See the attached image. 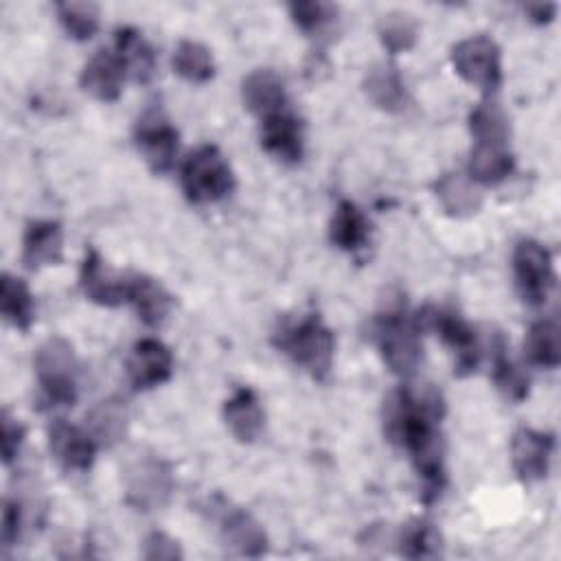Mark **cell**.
<instances>
[{
  "instance_id": "20",
  "label": "cell",
  "mask_w": 561,
  "mask_h": 561,
  "mask_svg": "<svg viewBox=\"0 0 561 561\" xmlns=\"http://www.w3.org/2000/svg\"><path fill=\"white\" fill-rule=\"evenodd\" d=\"M224 419L232 436L241 443H252L259 438L265 425V412L259 397L250 388H239L224 405Z\"/></svg>"
},
{
  "instance_id": "21",
  "label": "cell",
  "mask_w": 561,
  "mask_h": 561,
  "mask_svg": "<svg viewBox=\"0 0 561 561\" xmlns=\"http://www.w3.org/2000/svg\"><path fill=\"white\" fill-rule=\"evenodd\" d=\"M127 300L149 327H160L171 311V294L156 278L145 274L127 278Z\"/></svg>"
},
{
  "instance_id": "36",
  "label": "cell",
  "mask_w": 561,
  "mask_h": 561,
  "mask_svg": "<svg viewBox=\"0 0 561 561\" xmlns=\"http://www.w3.org/2000/svg\"><path fill=\"white\" fill-rule=\"evenodd\" d=\"M289 13L294 24L307 33V35H318L322 33L335 18V7L324 4V2H291L289 4Z\"/></svg>"
},
{
  "instance_id": "10",
  "label": "cell",
  "mask_w": 561,
  "mask_h": 561,
  "mask_svg": "<svg viewBox=\"0 0 561 561\" xmlns=\"http://www.w3.org/2000/svg\"><path fill=\"white\" fill-rule=\"evenodd\" d=\"M136 145L142 151L149 167L156 173H164L171 169L178 156L180 136L175 127L169 123V118L162 114V110L151 107L138 118Z\"/></svg>"
},
{
  "instance_id": "11",
  "label": "cell",
  "mask_w": 561,
  "mask_h": 561,
  "mask_svg": "<svg viewBox=\"0 0 561 561\" xmlns=\"http://www.w3.org/2000/svg\"><path fill=\"white\" fill-rule=\"evenodd\" d=\"M219 539L224 548L237 557H261L267 550V535L261 524L237 506L221 504L219 511Z\"/></svg>"
},
{
  "instance_id": "16",
  "label": "cell",
  "mask_w": 561,
  "mask_h": 561,
  "mask_svg": "<svg viewBox=\"0 0 561 561\" xmlns=\"http://www.w3.org/2000/svg\"><path fill=\"white\" fill-rule=\"evenodd\" d=\"M64 259L61 226L50 219L31 221L22 239V263L28 270L57 265Z\"/></svg>"
},
{
  "instance_id": "31",
  "label": "cell",
  "mask_w": 561,
  "mask_h": 561,
  "mask_svg": "<svg viewBox=\"0 0 561 561\" xmlns=\"http://www.w3.org/2000/svg\"><path fill=\"white\" fill-rule=\"evenodd\" d=\"M175 72L191 83H206L215 75L210 50L193 39H182L173 53Z\"/></svg>"
},
{
  "instance_id": "28",
  "label": "cell",
  "mask_w": 561,
  "mask_h": 561,
  "mask_svg": "<svg viewBox=\"0 0 561 561\" xmlns=\"http://www.w3.org/2000/svg\"><path fill=\"white\" fill-rule=\"evenodd\" d=\"M513 169V158L506 151V145L476 142L469 158V173L482 184H495L504 180Z\"/></svg>"
},
{
  "instance_id": "8",
  "label": "cell",
  "mask_w": 561,
  "mask_h": 561,
  "mask_svg": "<svg viewBox=\"0 0 561 561\" xmlns=\"http://www.w3.org/2000/svg\"><path fill=\"white\" fill-rule=\"evenodd\" d=\"M451 64L467 83L484 92H493L502 81L500 48L493 39L484 35L458 42L451 50Z\"/></svg>"
},
{
  "instance_id": "9",
  "label": "cell",
  "mask_w": 561,
  "mask_h": 561,
  "mask_svg": "<svg viewBox=\"0 0 561 561\" xmlns=\"http://www.w3.org/2000/svg\"><path fill=\"white\" fill-rule=\"evenodd\" d=\"M513 272L524 302L535 307L546 302L550 289L554 287V270L552 256L541 243L533 239L519 241L513 252Z\"/></svg>"
},
{
  "instance_id": "40",
  "label": "cell",
  "mask_w": 561,
  "mask_h": 561,
  "mask_svg": "<svg viewBox=\"0 0 561 561\" xmlns=\"http://www.w3.org/2000/svg\"><path fill=\"white\" fill-rule=\"evenodd\" d=\"M554 11H557V4L552 2H539V4H526V13L530 15L533 22L537 24H543V22H550L554 18Z\"/></svg>"
},
{
  "instance_id": "39",
  "label": "cell",
  "mask_w": 561,
  "mask_h": 561,
  "mask_svg": "<svg viewBox=\"0 0 561 561\" xmlns=\"http://www.w3.org/2000/svg\"><path fill=\"white\" fill-rule=\"evenodd\" d=\"M22 530V506L18 500H7L2 508V546L11 548L20 539Z\"/></svg>"
},
{
  "instance_id": "3",
  "label": "cell",
  "mask_w": 561,
  "mask_h": 561,
  "mask_svg": "<svg viewBox=\"0 0 561 561\" xmlns=\"http://www.w3.org/2000/svg\"><path fill=\"white\" fill-rule=\"evenodd\" d=\"M375 344L386 362V366L401 379H408L416 373L421 362V342H419V322L412 320L405 311L392 309L373 322Z\"/></svg>"
},
{
  "instance_id": "2",
  "label": "cell",
  "mask_w": 561,
  "mask_h": 561,
  "mask_svg": "<svg viewBox=\"0 0 561 561\" xmlns=\"http://www.w3.org/2000/svg\"><path fill=\"white\" fill-rule=\"evenodd\" d=\"M274 344L298 366H302L313 379H324L333 364V333L318 313H309L298 322L283 324Z\"/></svg>"
},
{
  "instance_id": "17",
  "label": "cell",
  "mask_w": 561,
  "mask_h": 561,
  "mask_svg": "<svg viewBox=\"0 0 561 561\" xmlns=\"http://www.w3.org/2000/svg\"><path fill=\"white\" fill-rule=\"evenodd\" d=\"M125 66L116 53L96 50L81 72V88L99 101H116L121 96Z\"/></svg>"
},
{
  "instance_id": "14",
  "label": "cell",
  "mask_w": 561,
  "mask_h": 561,
  "mask_svg": "<svg viewBox=\"0 0 561 561\" xmlns=\"http://www.w3.org/2000/svg\"><path fill=\"white\" fill-rule=\"evenodd\" d=\"M48 445L55 460L66 471H88L94 462L96 440L90 436V432H83L66 421H57L50 425Z\"/></svg>"
},
{
  "instance_id": "25",
  "label": "cell",
  "mask_w": 561,
  "mask_h": 561,
  "mask_svg": "<svg viewBox=\"0 0 561 561\" xmlns=\"http://www.w3.org/2000/svg\"><path fill=\"white\" fill-rule=\"evenodd\" d=\"M127 408L121 399H103L99 401L90 412H88V430L90 436L105 445V447H114L118 445L125 434H127Z\"/></svg>"
},
{
  "instance_id": "37",
  "label": "cell",
  "mask_w": 561,
  "mask_h": 561,
  "mask_svg": "<svg viewBox=\"0 0 561 561\" xmlns=\"http://www.w3.org/2000/svg\"><path fill=\"white\" fill-rule=\"evenodd\" d=\"M0 425H2V460H4V465H11L13 458L18 456V451H20V447H22L26 430L9 412H2Z\"/></svg>"
},
{
  "instance_id": "30",
  "label": "cell",
  "mask_w": 561,
  "mask_h": 561,
  "mask_svg": "<svg viewBox=\"0 0 561 561\" xmlns=\"http://www.w3.org/2000/svg\"><path fill=\"white\" fill-rule=\"evenodd\" d=\"M528 362L541 368H557L561 362V331L554 320H539L526 337Z\"/></svg>"
},
{
  "instance_id": "1",
  "label": "cell",
  "mask_w": 561,
  "mask_h": 561,
  "mask_svg": "<svg viewBox=\"0 0 561 561\" xmlns=\"http://www.w3.org/2000/svg\"><path fill=\"white\" fill-rule=\"evenodd\" d=\"M440 399L436 394H412L397 390L383 405V430L390 440L403 445L425 489L436 495L445 482L443 438L438 432Z\"/></svg>"
},
{
  "instance_id": "15",
  "label": "cell",
  "mask_w": 561,
  "mask_h": 561,
  "mask_svg": "<svg viewBox=\"0 0 561 561\" xmlns=\"http://www.w3.org/2000/svg\"><path fill=\"white\" fill-rule=\"evenodd\" d=\"M261 145L280 162L296 164L302 158V125L287 107L261 118Z\"/></svg>"
},
{
  "instance_id": "6",
  "label": "cell",
  "mask_w": 561,
  "mask_h": 561,
  "mask_svg": "<svg viewBox=\"0 0 561 561\" xmlns=\"http://www.w3.org/2000/svg\"><path fill=\"white\" fill-rule=\"evenodd\" d=\"M123 484L127 504H131L136 511L151 513L169 502L173 491V473L162 458L153 454H138L127 462Z\"/></svg>"
},
{
  "instance_id": "24",
  "label": "cell",
  "mask_w": 561,
  "mask_h": 561,
  "mask_svg": "<svg viewBox=\"0 0 561 561\" xmlns=\"http://www.w3.org/2000/svg\"><path fill=\"white\" fill-rule=\"evenodd\" d=\"M366 96L386 112H401L405 107V85L392 64H375L364 79Z\"/></svg>"
},
{
  "instance_id": "38",
  "label": "cell",
  "mask_w": 561,
  "mask_h": 561,
  "mask_svg": "<svg viewBox=\"0 0 561 561\" xmlns=\"http://www.w3.org/2000/svg\"><path fill=\"white\" fill-rule=\"evenodd\" d=\"M142 557L149 559V561H156V559L173 561V559H182V548L173 537H169L167 533L156 530L145 539Z\"/></svg>"
},
{
  "instance_id": "35",
  "label": "cell",
  "mask_w": 561,
  "mask_h": 561,
  "mask_svg": "<svg viewBox=\"0 0 561 561\" xmlns=\"http://www.w3.org/2000/svg\"><path fill=\"white\" fill-rule=\"evenodd\" d=\"M401 554L410 559H425V557H438L440 554V535L430 522H410L401 530Z\"/></svg>"
},
{
  "instance_id": "5",
  "label": "cell",
  "mask_w": 561,
  "mask_h": 561,
  "mask_svg": "<svg viewBox=\"0 0 561 561\" xmlns=\"http://www.w3.org/2000/svg\"><path fill=\"white\" fill-rule=\"evenodd\" d=\"M234 186L232 171L213 145H202L182 164V188L193 204H208L226 197Z\"/></svg>"
},
{
  "instance_id": "34",
  "label": "cell",
  "mask_w": 561,
  "mask_h": 561,
  "mask_svg": "<svg viewBox=\"0 0 561 561\" xmlns=\"http://www.w3.org/2000/svg\"><path fill=\"white\" fill-rule=\"evenodd\" d=\"M57 15L66 33L79 42L90 39L99 28V7L85 0L57 2Z\"/></svg>"
},
{
  "instance_id": "27",
  "label": "cell",
  "mask_w": 561,
  "mask_h": 561,
  "mask_svg": "<svg viewBox=\"0 0 561 561\" xmlns=\"http://www.w3.org/2000/svg\"><path fill=\"white\" fill-rule=\"evenodd\" d=\"M0 309L4 320L20 329L26 331L33 322V296L26 287L24 280L11 276V274H2L0 278Z\"/></svg>"
},
{
  "instance_id": "33",
  "label": "cell",
  "mask_w": 561,
  "mask_h": 561,
  "mask_svg": "<svg viewBox=\"0 0 561 561\" xmlns=\"http://www.w3.org/2000/svg\"><path fill=\"white\" fill-rule=\"evenodd\" d=\"M377 33L388 53H405L416 42V20L405 11H390L379 18Z\"/></svg>"
},
{
  "instance_id": "22",
  "label": "cell",
  "mask_w": 561,
  "mask_h": 561,
  "mask_svg": "<svg viewBox=\"0 0 561 561\" xmlns=\"http://www.w3.org/2000/svg\"><path fill=\"white\" fill-rule=\"evenodd\" d=\"M114 39H116V55L121 57L125 72L131 75L134 81L147 83L156 70V55L151 44L142 37L140 31L131 26H121Z\"/></svg>"
},
{
  "instance_id": "23",
  "label": "cell",
  "mask_w": 561,
  "mask_h": 561,
  "mask_svg": "<svg viewBox=\"0 0 561 561\" xmlns=\"http://www.w3.org/2000/svg\"><path fill=\"white\" fill-rule=\"evenodd\" d=\"M331 241L346 252H355L366 245L370 237V221L362 213L359 206H355L348 199H342L335 206V213L331 217V228H329Z\"/></svg>"
},
{
  "instance_id": "12",
  "label": "cell",
  "mask_w": 561,
  "mask_h": 561,
  "mask_svg": "<svg viewBox=\"0 0 561 561\" xmlns=\"http://www.w3.org/2000/svg\"><path fill=\"white\" fill-rule=\"evenodd\" d=\"M554 449V436L533 427H519L513 434L511 458L513 469L524 482H535L546 478L550 467V456Z\"/></svg>"
},
{
  "instance_id": "13",
  "label": "cell",
  "mask_w": 561,
  "mask_h": 561,
  "mask_svg": "<svg viewBox=\"0 0 561 561\" xmlns=\"http://www.w3.org/2000/svg\"><path fill=\"white\" fill-rule=\"evenodd\" d=\"M171 351L156 337H145L134 344L127 359V375L136 390H149L171 377Z\"/></svg>"
},
{
  "instance_id": "18",
  "label": "cell",
  "mask_w": 561,
  "mask_h": 561,
  "mask_svg": "<svg viewBox=\"0 0 561 561\" xmlns=\"http://www.w3.org/2000/svg\"><path fill=\"white\" fill-rule=\"evenodd\" d=\"M81 287L83 294L101 307H118L127 300V280L114 278L103 265L101 254L92 248L85 252L81 265Z\"/></svg>"
},
{
  "instance_id": "19",
  "label": "cell",
  "mask_w": 561,
  "mask_h": 561,
  "mask_svg": "<svg viewBox=\"0 0 561 561\" xmlns=\"http://www.w3.org/2000/svg\"><path fill=\"white\" fill-rule=\"evenodd\" d=\"M243 103L250 112L259 114L261 118L280 112L287 107V94H285V83L283 79L270 70V68H261L250 72L243 79Z\"/></svg>"
},
{
  "instance_id": "7",
  "label": "cell",
  "mask_w": 561,
  "mask_h": 561,
  "mask_svg": "<svg viewBox=\"0 0 561 561\" xmlns=\"http://www.w3.org/2000/svg\"><path fill=\"white\" fill-rule=\"evenodd\" d=\"M419 327L434 329L438 337L451 348L456 357V375L465 377L471 375L478 368L480 359V348L476 340V331L469 327L465 318H460L451 309H438V307H427L416 316Z\"/></svg>"
},
{
  "instance_id": "26",
  "label": "cell",
  "mask_w": 561,
  "mask_h": 561,
  "mask_svg": "<svg viewBox=\"0 0 561 561\" xmlns=\"http://www.w3.org/2000/svg\"><path fill=\"white\" fill-rule=\"evenodd\" d=\"M436 197L440 199L445 213L451 217H471L482 206L480 191L460 173H445L436 182Z\"/></svg>"
},
{
  "instance_id": "4",
  "label": "cell",
  "mask_w": 561,
  "mask_h": 561,
  "mask_svg": "<svg viewBox=\"0 0 561 561\" xmlns=\"http://www.w3.org/2000/svg\"><path fill=\"white\" fill-rule=\"evenodd\" d=\"M35 373L42 392L53 405H72L77 399L79 364L66 337H48L35 355Z\"/></svg>"
},
{
  "instance_id": "32",
  "label": "cell",
  "mask_w": 561,
  "mask_h": 561,
  "mask_svg": "<svg viewBox=\"0 0 561 561\" xmlns=\"http://www.w3.org/2000/svg\"><path fill=\"white\" fill-rule=\"evenodd\" d=\"M493 379L506 399H511V401L526 399L528 377L506 355V344H504L502 335H497L495 344H493Z\"/></svg>"
},
{
  "instance_id": "29",
  "label": "cell",
  "mask_w": 561,
  "mask_h": 561,
  "mask_svg": "<svg viewBox=\"0 0 561 561\" xmlns=\"http://www.w3.org/2000/svg\"><path fill=\"white\" fill-rule=\"evenodd\" d=\"M469 129L476 142L506 145L508 140V118L502 105L493 99L480 101L469 114Z\"/></svg>"
}]
</instances>
